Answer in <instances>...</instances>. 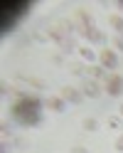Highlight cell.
Listing matches in <instances>:
<instances>
[{"mask_svg": "<svg viewBox=\"0 0 123 153\" xmlns=\"http://www.w3.org/2000/svg\"><path fill=\"white\" fill-rule=\"evenodd\" d=\"M106 91H108V97H121V94H123V76L121 74H111L108 76Z\"/></svg>", "mask_w": 123, "mask_h": 153, "instance_id": "6da1fadb", "label": "cell"}, {"mask_svg": "<svg viewBox=\"0 0 123 153\" xmlns=\"http://www.w3.org/2000/svg\"><path fill=\"white\" fill-rule=\"evenodd\" d=\"M99 64L103 67V69H116V67H118V54L113 50H103L99 54Z\"/></svg>", "mask_w": 123, "mask_h": 153, "instance_id": "7a4b0ae2", "label": "cell"}, {"mask_svg": "<svg viewBox=\"0 0 123 153\" xmlns=\"http://www.w3.org/2000/svg\"><path fill=\"white\" fill-rule=\"evenodd\" d=\"M62 99L69 101V104H81L84 101V94L74 87H62Z\"/></svg>", "mask_w": 123, "mask_h": 153, "instance_id": "3957f363", "label": "cell"}, {"mask_svg": "<svg viewBox=\"0 0 123 153\" xmlns=\"http://www.w3.org/2000/svg\"><path fill=\"white\" fill-rule=\"evenodd\" d=\"M81 94H84V97H89V99H99L101 97V87L96 84V79H86V82H84V87H81Z\"/></svg>", "mask_w": 123, "mask_h": 153, "instance_id": "277c9868", "label": "cell"}, {"mask_svg": "<svg viewBox=\"0 0 123 153\" xmlns=\"http://www.w3.org/2000/svg\"><path fill=\"white\" fill-rule=\"evenodd\" d=\"M81 37H86V40L89 42H94V45H99V42H106V37H103V32L101 30H96V27H91V30H84V27H81Z\"/></svg>", "mask_w": 123, "mask_h": 153, "instance_id": "5b68a950", "label": "cell"}, {"mask_svg": "<svg viewBox=\"0 0 123 153\" xmlns=\"http://www.w3.org/2000/svg\"><path fill=\"white\" fill-rule=\"evenodd\" d=\"M79 57H81V62H86L89 67L91 64H96V59H99V54L91 50V47H79Z\"/></svg>", "mask_w": 123, "mask_h": 153, "instance_id": "8992f818", "label": "cell"}, {"mask_svg": "<svg viewBox=\"0 0 123 153\" xmlns=\"http://www.w3.org/2000/svg\"><path fill=\"white\" fill-rule=\"evenodd\" d=\"M47 106H49L52 111H57V114H62L64 109H67V101H64L62 97H49L47 99Z\"/></svg>", "mask_w": 123, "mask_h": 153, "instance_id": "52a82bcc", "label": "cell"}, {"mask_svg": "<svg viewBox=\"0 0 123 153\" xmlns=\"http://www.w3.org/2000/svg\"><path fill=\"white\" fill-rule=\"evenodd\" d=\"M89 74L94 76V79H106V82H108V76H111L108 69H103L101 64H91V67H89Z\"/></svg>", "mask_w": 123, "mask_h": 153, "instance_id": "ba28073f", "label": "cell"}, {"mask_svg": "<svg viewBox=\"0 0 123 153\" xmlns=\"http://www.w3.org/2000/svg\"><path fill=\"white\" fill-rule=\"evenodd\" d=\"M17 79H20V82H25V84H30V87H35V89H47V84H44L42 79H35V76H27V74H17Z\"/></svg>", "mask_w": 123, "mask_h": 153, "instance_id": "9c48e42d", "label": "cell"}, {"mask_svg": "<svg viewBox=\"0 0 123 153\" xmlns=\"http://www.w3.org/2000/svg\"><path fill=\"white\" fill-rule=\"evenodd\" d=\"M77 15H79V20H81V27H84V30H91V27H94V17H91L86 10H79Z\"/></svg>", "mask_w": 123, "mask_h": 153, "instance_id": "30bf717a", "label": "cell"}, {"mask_svg": "<svg viewBox=\"0 0 123 153\" xmlns=\"http://www.w3.org/2000/svg\"><path fill=\"white\" fill-rule=\"evenodd\" d=\"M69 72H71L74 76H84L89 69H86V67H84L81 62H69Z\"/></svg>", "mask_w": 123, "mask_h": 153, "instance_id": "8fae6325", "label": "cell"}, {"mask_svg": "<svg viewBox=\"0 0 123 153\" xmlns=\"http://www.w3.org/2000/svg\"><path fill=\"white\" fill-rule=\"evenodd\" d=\"M111 27H113L118 35H123V17H121V15H111Z\"/></svg>", "mask_w": 123, "mask_h": 153, "instance_id": "7c38bea8", "label": "cell"}, {"mask_svg": "<svg viewBox=\"0 0 123 153\" xmlns=\"http://www.w3.org/2000/svg\"><path fill=\"white\" fill-rule=\"evenodd\" d=\"M106 126H108V128H113V131H121V126H123V119H118V116H108Z\"/></svg>", "mask_w": 123, "mask_h": 153, "instance_id": "4fadbf2b", "label": "cell"}, {"mask_svg": "<svg viewBox=\"0 0 123 153\" xmlns=\"http://www.w3.org/2000/svg\"><path fill=\"white\" fill-rule=\"evenodd\" d=\"M81 126H84V131H99V121L96 119H84V123H81Z\"/></svg>", "mask_w": 123, "mask_h": 153, "instance_id": "5bb4252c", "label": "cell"}, {"mask_svg": "<svg viewBox=\"0 0 123 153\" xmlns=\"http://www.w3.org/2000/svg\"><path fill=\"white\" fill-rule=\"evenodd\" d=\"M113 45H116L118 52H123V35H116V37H113Z\"/></svg>", "mask_w": 123, "mask_h": 153, "instance_id": "9a60e30c", "label": "cell"}, {"mask_svg": "<svg viewBox=\"0 0 123 153\" xmlns=\"http://www.w3.org/2000/svg\"><path fill=\"white\" fill-rule=\"evenodd\" d=\"M0 131H3V138H10L13 136V126H7V123H3V128H0Z\"/></svg>", "mask_w": 123, "mask_h": 153, "instance_id": "2e32d148", "label": "cell"}, {"mask_svg": "<svg viewBox=\"0 0 123 153\" xmlns=\"http://www.w3.org/2000/svg\"><path fill=\"white\" fill-rule=\"evenodd\" d=\"M0 153H13V146L7 141H3V146H0Z\"/></svg>", "mask_w": 123, "mask_h": 153, "instance_id": "e0dca14e", "label": "cell"}, {"mask_svg": "<svg viewBox=\"0 0 123 153\" xmlns=\"http://www.w3.org/2000/svg\"><path fill=\"white\" fill-rule=\"evenodd\" d=\"M113 146H116V151H118V153H123V136H118V138H116V143H113Z\"/></svg>", "mask_w": 123, "mask_h": 153, "instance_id": "ac0fdd59", "label": "cell"}, {"mask_svg": "<svg viewBox=\"0 0 123 153\" xmlns=\"http://www.w3.org/2000/svg\"><path fill=\"white\" fill-rule=\"evenodd\" d=\"M15 146H17V148H27V146H30V143H27L25 138H15Z\"/></svg>", "mask_w": 123, "mask_h": 153, "instance_id": "d6986e66", "label": "cell"}, {"mask_svg": "<svg viewBox=\"0 0 123 153\" xmlns=\"http://www.w3.org/2000/svg\"><path fill=\"white\" fill-rule=\"evenodd\" d=\"M69 153H89V151H86V148H81V146H77V148H71Z\"/></svg>", "mask_w": 123, "mask_h": 153, "instance_id": "ffe728a7", "label": "cell"}, {"mask_svg": "<svg viewBox=\"0 0 123 153\" xmlns=\"http://www.w3.org/2000/svg\"><path fill=\"white\" fill-rule=\"evenodd\" d=\"M52 62H54V64H62L64 59H62V54H54V57H52Z\"/></svg>", "mask_w": 123, "mask_h": 153, "instance_id": "44dd1931", "label": "cell"}, {"mask_svg": "<svg viewBox=\"0 0 123 153\" xmlns=\"http://www.w3.org/2000/svg\"><path fill=\"white\" fill-rule=\"evenodd\" d=\"M116 7H118V10L123 13V0H118V3H116Z\"/></svg>", "mask_w": 123, "mask_h": 153, "instance_id": "7402d4cb", "label": "cell"}, {"mask_svg": "<svg viewBox=\"0 0 123 153\" xmlns=\"http://www.w3.org/2000/svg\"><path fill=\"white\" fill-rule=\"evenodd\" d=\"M121 119H123V104H121Z\"/></svg>", "mask_w": 123, "mask_h": 153, "instance_id": "603a6c76", "label": "cell"}]
</instances>
